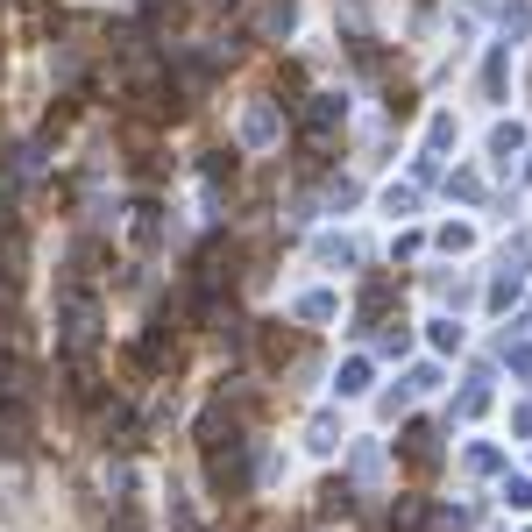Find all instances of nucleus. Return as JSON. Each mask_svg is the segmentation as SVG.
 I'll return each instance as SVG.
<instances>
[{
  "label": "nucleus",
  "mask_w": 532,
  "mask_h": 532,
  "mask_svg": "<svg viewBox=\"0 0 532 532\" xmlns=\"http://www.w3.org/2000/svg\"><path fill=\"white\" fill-rule=\"evenodd\" d=\"M57 334H64V355H71V362H86V355L100 348V298H93L86 284H64V298H57Z\"/></svg>",
  "instance_id": "nucleus-1"
},
{
  "label": "nucleus",
  "mask_w": 532,
  "mask_h": 532,
  "mask_svg": "<svg viewBox=\"0 0 532 532\" xmlns=\"http://www.w3.org/2000/svg\"><path fill=\"white\" fill-rule=\"evenodd\" d=\"M384 206H391V213H412V206H419V185H391Z\"/></svg>",
  "instance_id": "nucleus-12"
},
{
  "label": "nucleus",
  "mask_w": 532,
  "mask_h": 532,
  "mask_svg": "<svg viewBox=\"0 0 532 532\" xmlns=\"http://www.w3.org/2000/svg\"><path fill=\"white\" fill-rule=\"evenodd\" d=\"M405 462H412V469H433V462H440V426H426V419L405 426Z\"/></svg>",
  "instance_id": "nucleus-3"
},
{
  "label": "nucleus",
  "mask_w": 532,
  "mask_h": 532,
  "mask_svg": "<svg viewBox=\"0 0 532 532\" xmlns=\"http://www.w3.org/2000/svg\"><path fill=\"white\" fill-rule=\"evenodd\" d=\"M483 405H490V391H483V384H469V391H462V405H454V419H476Z\"/></svg>",
  "instance_id": "nucleus-11"
},
{
  "label": "nucleus",
  "mask_w": 532,
  "mask_h": 532,
  "mask_svg": "<svg viewBox=\"0 0 532 532\" xmlns=\"http://www.w3.org/2000/svg\"><path fill=\"white\" fill-rule=\"evenodd\" d=\"M433 348H462V327H454V320H433Z\"/></svg>",
  "instance_id": "nucleus-16"
},
{
  "label": "nucleus",
  "mask_w": 532,
  "mask_h": 532,
  "mask_svg": "<svg viewBox=\"0 0 532 532\" xmlns=\"http://www.w3.org/2000/svg\"><path fill=\"white\" fill-rule=\"evenodd\" d=\"M504 362H511V376H532V341H518V348L504 341Z\"/></svg>",
  "instance_id": "nucleus-13"
},
{
  "label": "nucleus",
  "mask_w": 532,
  "mask_h": 532,
  "mask_svg": "<svg viewBox=\"0 0 532 532\" xmlns=\"http://www.w3.org/2000/svg\"><path fill=\"white\" fill-rule=\"evenodd\" d=\"M362 391H369V362L355 355V362L341 369V398H362Z\"/></svg>",
  "instance_id": "nucleus-7"
},
{
  "label": "nucleus",
  "mask_w": 532,
  "mask_h": 532,
  "mask_svg": "<svg viewBox=\"0 0 532 532\" xmlns=\"http://www.w3.org/2000/svg\"><path fill=\"white\" fill-rule=\"evenodd\" d=\"M504 504L511 511H532V476H504Z\"/></svg>",
  "instance_id": "nucleus-10"
},
{
  "label": "nucleus",
  "mask_w": 532,
  "mask_h": 532,
  "mask_svg": "<svg viewBox=\"0 0 532 532\" xmlns=\"http://www.w3.org/2000/svg\"><path fill=\"white\" fill-rule=\"evenodd\" d=\"M242 142H249V149H263V142H277V107H270V100H256V107L242 114Z\"/></svg>",
  "instance_id": "nucleus-4"
},
{
  "label": "nucleus",
  "mask_w": 532,
  "mask_h": 532,
  "mask_svg": "<svg viewBox=\"0 0 532 532\" xmlns=\"http://www.w3.org/2000/svg\"><path fill=\"white\" fill-rule=\"evenodd\" d=\"M334 433H341V426H334V412H320V419H313V447L327 454V447H334Z\"/></svg>",
  "instance_id": "nucleus-14"
},
{
  "label": "nucleus",
  "mask_w": 532,
  "mask_h": 532,
  "mask_svg": "<svg viewBox=\"0 0 532 532\" xmlns=\"http://www.w3.org/2000/svg\"><path fill=\"white\" fill-rule=\"evenodd\" d=\"M497 469V447H469V476H490Z\"/></svg>",
  "instance_id": "nucleus-15"
},
{
  "label": "nucleus",
  "mask_w": 532,
  "mask_h": 532,
  "mask_svg": "<svg viewBox=\"0 0 532 532\" xmlns=\"http://www.w3.org/2000/svg\"><path fill=\"white\" fill-rule=\"evenodd\" d=\"M391 525H398V532H419V525H426V504H419V497H405V504L391 511Z\"/></svg>",
  "instance_id": "nucleus-9"
},
{
  "label": "nucleus",
  "mask_w": 532,
  "mask_h": 532,
  "mask_svg": "<svg viewBox=\"0 0 532 532\" xmlns=\"http://www.w3.org/2000/svg\"><path fill=\"white\" fill-rule=\"evenodd\" d=\"M298 320H334V291H306L298 298Z\"/></svg>",
  "instance_id": "nucleus-6"
},
{
  "label": "nucleus",
  "mask_w": 532,
  "mask_h": 532,
  "mask_svg": "<svg viewBox=\"0 0 532 532\" xmlns=\"http://www.w3.org/2000/svg\"><path fill=\"white\" fill-rule=\"evenodd\" d=\"M29 447H36L29 405H0V454H29Z\"/></svg>",
  "instance_id": "nucleus-2"
},
{
  "label": "nucleus",
  "mask_w": 532,
  "mask_h": 532,
  "mask_svg": "<svg viewBox=\"0 0 532 532\" xmlns=\"http://www.w3.org/2000/svg\"><path fill=\"white\" fill-rule=\"evenodd\" d=\"M291 22H298L291 0H263V8H256V29H263V36H291Z\"/></svg>",
  "instance_id": "nucleus-5"
},
{
  "label": "nucleus",
  "mask_w": 532,
  "mask_h": 532,
  "mask_svg": "<svg viewBox=\"0 0 532 532\" xmlns=\"http://www.w3.org/2000/svg\"><path fill=\"white\" fill-rule=\"evenodd\" d=\"M490 149H497V157L511 164V149H525V128H518V121H504V128L490 135Z\"/></svg>",
  "instance_id": "nucleus-8"
}]
</instances>
